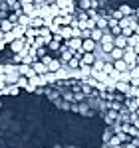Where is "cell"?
<instances>
[{
	"instance_id": "cell-1",
	"label": "cell",
	"mask_w": 139,
	"mask_h": 148,
	"mask_svg": "<svg viewBox=\"0 0 139 148\" xmlns=\"http://www.w3.org/2000/svg\"><path fill=\"white\" fill-rule=\"evenodd\" d=\"M18 73H20L22 77H28V79L36 75L34 69H32V65H26V63H20V65H18Z\"/></svg>"
},
{
	"instance_id": "cell-2",
	"label": "cell",
	"mask_w": 139,
	"mask_h": 148,
	"mask_svg": "<svg viewBox=\"0 0 139 148\" xmlns=\"http://www.w3.org/2000/svg\"><path fill=\"white\" fill-rule=\"evenodd\" d=\"M30 65H32V69H34V73H36V75H46V73H48V67L44 65V63H42V61H40V59L32 61Z\"/></svg>"
},
{
	"instance_id": "cell-3",
	"label": "cell",
	"mask_w": 139,
	"mask_h": 148,
	"mask_svg": "<svg viewBox=\"0 0 139 148\" xmlns=\"http://www.w3.org/2000/svg\"><path fill=\"white\" fill-rule=\"evenodd\" d=\"M54 4L60 10H70V14H74V0H56Z\"/></svg>"
},
{
	"instance_id": "cell-4",
	"label": "cell",
	"mask_w": 139,
	"mask_h": 148,
	"mask_svg": "<svg viewBox=\"0 0 139 148\" xmlns=\"http://www.w3.org/2000/svg\"><path fill=\"white\" fill-rule=\"evenodd\" d=\"M95 59H97V57L93 56V51H85V53H83V57L80 59V67H81V65H90V67H92Z\"/></svg>"
},
{
	"instance_id": "cell-5",
	"label": "cell",
	"mask_w": 139,
	"mask_h": 148,
	"mask_svg": "<svg viewBox=\"0 0 139 148\" xmlns=\"http://www.w3.org/2000/svg\"><path fill=\"white\" fill-rule=\"evenodd\" d=\"M105 123H107V125H115V123H119V113L113 111V109H109V111L105 113Z\"/></svg>"
},
{
	"instance_id": "cell-6",
	"label": "cell",
	"mask_w": 139,
	"mask_h": 148,
	"mask_svg": "<svg viewBox=\"0 0 139 148\" xmlns=\"http://www.w3.org/2000/svg\"><path fill=\"white\" fill-rule=\"evenodd\" d=\"M81 42H83L81 38H70V40H64V44H66V46H68L70 49H74V51L81 47Z\"/></svg>"
},
{
	"instance_id": "cell-7",
	"label": "cell",
	"mask_w": 139,
	"mask_h": 148,
	"mask_svg": "<svg viewBox=\"0 0 139 148\" xmlns=\"http://www.w3.org/2000/svg\"><path fill=\"white\" fill-rule=\"evenodd\" d=\"M107 20H109L107 16H101V14H97V16H95V28H99L101 32H105V30H107Z\"/></svg>"
},
{
	"instance_id": "cell-8",
	"label": "cell",
	"mask_w": 139,
	"mask_h": 148,
	"mask_svg": "<svg viewBox=\"0 0 139 148\" xmlns=\"http://www.w3.org/2000/svg\"><path fill=\"white\" fill-rule=\"evenodd\" d=\"M95 47H97V42H93L92 38H85V40L81 42V49H83V51H93Z\"/></svg>"
},
{
	"instance_id": "cell-9",
	"label": "cell",
	"mask_w": 139,
	"mask_h": 148,
	"mask_svg": "<svg viewBox=\"0 0 139 148\" xmlns=\"http://www.w3.org/2000/svg\"><path fill=\"white\" fill-rule=\"evenodd\" d=\"M113 89H115V91H119V93H123V95H127L129 89H131V85H129V83H125V81H115Z\"/></svg>"
},
{
	"instance_id": "cell-10",
	"label": "cell",
	"mask_w": 139,
	"mask_h": 148,
	"mask_svg": "<svg viewBox=\"0 0 139 148\" xmlns=\"http://www.w3.org/2000/svg\"><path fill=\"white\" fill-rule=\"evenodd\" d=\"M113 47H121V49H125V47H127V38H125V36H115V38H113Z\"/></svg>"
},
{
	"instance_id": "cell-11",
	"label": "cell",
	"mask_w": 139,
	"mask_h": 148,
	"mask_svg": "<svg viewBox=\"0 0 139 148\" xmlns=\"http://www.w3.org/2000/svg\"><path fill=\"white\" fill-rule=\"evenodd\" d=\"M123 53H125V49H121V47H113L107 56L111 57V61H115V59H123Z\"/></svg>"
},
{
	"instance_id": "cell-12",
	"label": "cell",
	"mask_w": 139,
	"mask_h": 148,
	"mask_svg": "<svg viewBox=\"0 0 139 148\" xmlns=\"http://www.w3.org/2000/svg\"><path fill=\"white\" fill-rule=\"evenodd\" d=\"M113 69H115L117 73H123V71H127V63L123 59H115L113 61Z\"/></svg>"
},
{
	"instance_id": "cell-13",
	"label": "cell",
	"mask_w": 139,
	"mask_h": 148,
	"mask_svg": "<svg viewBox=\"0 0 139 148\" xmlns=\"http://www.w3.org/2000/svg\"><path fill=\"white\" fill-rule=\"evenodd\" d=\"M101 36H104V32H101L99 28H93L92 32H90V38H92L93 42H97V44L101 42Z\"/></svg>"
},
{
	"instance_id": "cell-14",
	"label": "cell",
	"mask_w": 139,
	"mask_h": 148,
	"mask_svg": "<svg viewBox=\"0 0 139 148\" xmlns=\"http://www.w3.org/2000/svg\"><path fill=\"white\" fill-rule=\"evenodd\" d=\"M12 28H14V24H12V22H8L6 18H4V20H0V30H2L4 34H8V32H10Z\"/></svg>"
},
{
	"instance_id": "cell-15",
	"label": "cell",
	"mask_w": 139,
	"mask_h": 148,
	"mask_svg": "<svg viewBox=\"0 0 139 148\" xmlns=\"http://www.w3.org/2000/svg\"><path fill=\"white\" fill-rule=\"evenodd\" d=\"M113 38H115V36L111 34L109 30H105L104 36H101V42H99V44H113Z\"/></svg>"
},
{
	"instance_id": "cell-16",
	"label": "cell",
	"mask_w": 139,
	"mask_h": 148,
	"mask_svg": "<svg viewBox=\"0 0 139 148\" xmlns=\"http://www.w3.org/2000/svg\"><path fill=\"white\" fill-rule=\"evenodd\" d=\"M4 2H6V6H8L10 10H20V8H22L20 0H4Z\"/></svg>"
},
{
	"instance_id": "cell-17",
	"label": "cell",
	"mask_w": 139,
	"mask_h": 148,
	"mask_svg": "<svg viewBox=\"0 0 139 148\" xmlns=\"http://www.w3.org/2000/svg\"><path fill=\"white\" fill-rule=\"evenodd\" d=\"M117 10L121 12V14H123V16H133V8H131V6H129V4H121V6H119V8H117Z\"/></svg>"
},
{
	"instance_id": "cell-18",
	"label": "cell",
	"mask_w": 139,
	"mask_h": 148,
	"mask_svg": "<svg viewBox=\"0 0 139 148\" xmlns=\"http://www.w3.org/2000/svg\"><path fill=\"white\" fill-rule=\"evenodd\" d=\"M78 6H80V10H90L93 6V0H78Z\"/></svg>"
},
{
	"instance_id": "cell-19",
	"label": "cell",
	"mask_w": 139,
	"mask_h": 148,
	"mask_svg": "<svg viewBox=\"0 0 139 148\" xmlns=\"http://www.w3.org/2000/svg\"><path fill=\"white\" fill-rule=\"evenodd\" d=\"M66 67L68 69H80V59L78 57H72L68 63H66Z\"/></svg>"
},
{
	"instance_id": "cell-20",
	"label": "cell",
	"mask_w": 139,
	"mask_h": 148,
	"mask_svg": "<svg viewBox=\"0 0 139 148\" xmlns=\"http://www.w3.org/2000/svg\"><path fill=\"white\" fill-rule=\"evenodd\" d=\"M36 49V59H42L44 56H48V47L42 46V47H34Z\"/></svg>"
},
{
	"instance_id": "cell-21",
	"label": "cell",
	"mask_w": 139,
	"mask_h": 148,
	"mask_svg": "<svg viewBox=\"0 0 139 148\" xmlns=\"http://www.w3.org/2000/svg\"><path fill=\"white\" fill-rule=\"evenodd\" d=\"M101 73H105V75L113 73V63H111V61H104V69H101Z\"/></svg>"
},
{
	"instance_id": "cell-22",
	"label": "cell",
	"mask_w": 139,
	"mask_h": 148,
	"mask_svg": "<svg viewBox=\"0 0 139 148\" xmlns=\"http://www.w3.org/2000/svg\"><path fill=\"white\" fill-rule=\"evenodd\" d=\"M135 44H139V36L137 34H131L127 38V46H135Z\"/></svg>"
},
{
	"instance_id": "cell-23",
	"label": "cell",
	"mask_w": 139,
	"mask_h": 148,
	"mask_svg": "<svg viewBox=\"0 0 139 148\" xmlns=\"http://www.w3.org/2000/svg\"><path fill=\"white\" fill-rule=\"evenodd\" d=\"M113 134H115V132H113V128H107V130L104 132V142H105V144L109 142V138L113 136Z\"/></svg>"
},
{
	"instance_id": "cell-24",
	"label": "cell",
	"mask_w": 139,
	"mask_h": 148,
	"mask_svg": "<svg viewBox=\"0 0 139 148\" xmlns=\"http://www.w3.org/2000/svg\"><path fill=\"white\" fill-rule=\"evenodd\" d=\"M131 34H133V26H127V28H121V36H125V38H129Z\"/></svg>"
},
{
	"instance_id": "cell-25",
	"label": "cell",
	"mask_w": 139,
	"mask_h": 148,
	"mask_svg": "<svg viewBox=\"0 0 139 148\" xmlns=\"http://www.w3.org/2000/svg\"><path fill=\"white\" fill-rule=\"evenodd\" d=\"M101 46V53H109L113 49V44H99Z\"/></svg>"
},
{
	"instance_id": "cell-26",
	"label": "cell",
	"mask_w": 139,
	"mask_h": 148,
	"mask_svg": "<svg viewBox=\"0 0 139 148\" xmlns=\"http://www.w3.org/2000/svg\"><path fill=\"white\" fill-rule=\"evenodd\" d=\"M129 75H131V77H139V65H135V67L129 69Z\"/></svg>"
},
{
	"instance_id": "cell-27",
	"label": "cell",
	"mask_w": 139,
	"mask_h": 148,
	"mask_svg": "<svg viewBox=\"0 0 139 148\" xmlns=\"http://www.w3.org/2000/svg\"><path fill=\"white\" fill-rule=\"evenodd\" d=\"M129 85H131V87H139V77H131V79H129Z\"/></svg>"
},
{
	"instance_id": "cell-28",
	"label": "cell",
	"mask_w": 139,
	"mask_h": 148,
	"mask_svg": "<svg viewBox=\"0 0 139 148\" xmlns=\"http://www.w3.org/2000/svg\"><path fill=\"white\" fill-rule=\"evenodd\" d=\"M109 32H111L113 36H119V34H121V28H119V26H115V28H111Z\"/></svg>"
},
{
	"instance_id": "cell-29",
	"label": "cell",
	"mask_w": 139,
	"mask_h": 148,
	"mask_svg": "<svg viewBox=\"0 0 139 148\" xmlns=\"http://www.w3.org/2000/svg\"><path fill=\"white\" fill-rule=\"evenodd\" d=\"M133 34L139 36V24H135V26H133Z\"/></svg>"
},
{
	"instance_id": "cell-30",
	"label": "cell",
	"mask_w": 139,
	"mask_h": 148,
	"mask_svg": "<svg viewBox=\"0 0 139 148\" xmlns=\"http://www.w3.org/2000/svg\"><path fill=\"white\" fill-rule=\"evenodd\" d=\"M133 16H135V18H139V8H135V10H133Z\"/></svg>"
},
{
	"instance_id": "cell-31",
	"label": "cell",
	"mask_w": 139,
	"mask_h": 148,
	"mask_svg": "<svg viewBox=\"0 0 139 148\" xmlns=\"http://www.w3.org/2000/svg\"><path fill=\"white\" fill-rule=\"evenodd\" d=\"M0 42H4V32L0 30Z\"/></svg>"
},
{
	"instance_id": "cell-32",
	"label": "cell",
	"mask_w": 139,
	"mask_h": 148,
	"mask_svg": "<svg viewBox=\"0 0 139 148\" xmlns=\"http://www.w3.org/2000/svg\"><path fill=\"white\" fill-rule=\"evenodd\" d=\"M44 2H46V4H54L56 0H44Z\"/></svg>"
},
{
	"instance_id": "cell-33",
	"label": "cell",
	"mask_w": 139,
	"mask_h": 148,
	"mask_svg": "<svg viewBox=\"0 0 139 148\" xmlns=\"http://www.w3.org/2000/svg\"><path fill=\"white\" fill-rule=\"evenodd\" d=\"M109 148H123V144H117V146H109Z\"/></svg>"
},
{
	"instance_id": "cell-34",
	"label": "cell",
	"mask_w": 139,
	"mask_h": 148,
	"mask_svg": "<svg viewBox=\"0 0 139 148\" xmlns=\"http://www.w3.org/2000/svg\"><path fill=\"white\" fill-rule=\"evenodd\" d=\"M133 114H135V116H139V107H137V111H135V113H133Z\"/></svg>"
},
{
	"instance_id": "cell-35",
	"label": "cell",
	"mask_w": 139,
	"mask_h": 148,
	"mask_svg": "<svg viewBox=\"0 0 139 148\" xmlns=\"http://www.w3.org/2000/svg\"><path fill=\"white\" fill-rule=\"evenodd\" d=\"M101 148H109V146H107V144H105V146H101Z\"/></svg>"
},
{
	"instance_id": "cell-36",
	"label": "cell",
	"mask_w": 139,
	"mask_h": 148,
	"mask_svg": "<svg viewBox=\"0 0 139 148\" xmlns=\"http://www.w3.org/2000/svg\"><path fill=\"white\" fill-rule=\"evenodd\" d=\"M137 24H139V18H137Z\"/></svg>"
}]
</instances>
